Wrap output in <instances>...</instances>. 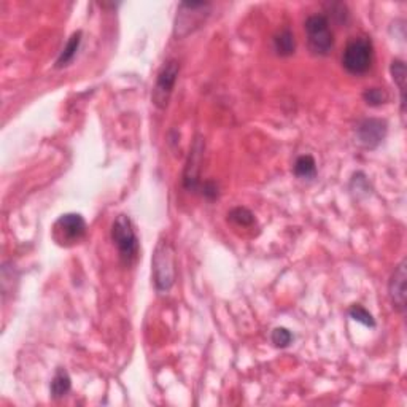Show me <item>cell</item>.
Segmentation results:
<instances>
[{"instance_id":"obj_1","label":"cell","mask_w":407,"mask_h":407,"mask_svg":"<svg viewBox=\"0 0 407 407\" xmlns=\"http://www.w3.org/2000/svg\"><path fill=\"white\" fill-rule=\"evenodd\" d=\"M175 251L167 240L161 239L151 258V277L158 293H167L175 283Z\"/></svg>"},{"instance_id":"obj_2","label":"cell","mask_w":407,"mask_h":407,"mask_svg":"<svg viewBox=\"0 0 407 407\" xmlns=\"http://www.w3.org/2000/svg\"><path fill=\"white\" fill-rule=\"evenodd\" d=\"M112 240L119 251V258L124 266H131L139 256V239H137L134 224L131 218L121 213L112 224Z\"/></svg>"},{"instance_id":"obj_3","label":"cell","mask_w":407,"mask_h":407,"mask_svg":"<svg viewBox=\"0 0 407 407\" xmlns=\"http://www.w3.org/2000/svg\"><path fill=\"white\" fill-rule=\"evenodd\" d=\"M374 45L371 38L355 37L347 43L342 54V65L351 75H365L372 67Z\"/></svg>"},{"instance_id":"obj_4","label":"cell","mask_w":407,"mask_h":407,"mask_svg":"<svg viewBox=\"0 0 407 407\" xmlns=\"http://www.w3.org/2000/svg\"><path fill=\"white\" fill-rule=\"evenodd\" d=\"M304 29L309 49L317 56H328L334 48V35L329 29V21L323 15H312L306 19Z\"/></svg>"},{"instance_id":"obj_5","label":"cell","mask_w":407,"mask_h":407,"mask_svg":"<svg viewBox=\"0 0 407 407\" xmlns=\"http://www.w3.org/2000/svg\"><path fill=\"white\" fill-rule=\"evenodd\" d=\"M208 12H210V3L207 2H183L180 3L177 19H175L174 34L177 38H183L190 35L196 29L206 23Z\"/></svg>"},{"instance_id":"obj_6","label":"cell","mask_w":407,"mask_h":407,"mask_svg":"<svg viewBox=\"0 0 407 407\" xmlns=\"http://www.w3.org/2000/svg\"><path fill=\"white\" fill-rule=\"evenodd\" d=\"M86 235V222L80 213H65L53 226V239L60 247H74Z\"/></svg>"},{"instance_id":"obj_7","label":"cell","mask_w":407,"mask_h":407,"mask_svg":"<svg viewBox=\"0 0 407 407\" xmlns=\"http://www.w3.org/2000/svg\"><path fill=\"white\" fill-rule=\"evenodd\" d=\"M178 74H180V64L175 59L167 60V63L161 67V70H159V74L156 76V85L155 88H153V96H151V101L158 108L167 107L175 83H177Z\"/></svg>"},{"instance_id":"obj_8","label":"cell","mask_w":407,"mask_h":407,"mask_svg":"<svg viewBox=\"0 0 407 407\" xmlns=\"http://www.w3.org/2000/svg\"><path fill=\"white\" fill-rule=\"evenodd\" d=\"M388 124L387 121L377 119V118H367L363 119L361 123L356 126V140L361 147L372 150L382 144L385 137H387Z\"/></svg>"},{"instance_id":"obj_9","label":"cell","mask_w":407,"mask_h":407,"mask_svg":"<svg viewBox=\"0 0 407 407\" xmlns=\"http://www.w3.org/2000/svg\"><path fill=\"white\" fill-rule=\"evenodd\" d=\"M191 155L186 164L185 175H183V186L188 191H197L201 186L199 181V170H201V161H202V153H204V142L201 137H197L192 144Z\"/></svg>"},{"instance_id":"obj_10","label":"cell","mask_w":407,"mask_h":407,"mask_svg":"<svg viewBox=\"0 0 407 407\" xmlns=\"http://www.w3.org/2000/svg\"><path fill=\"white\" fill-rule=\"evenodd\" d=\"M388 294L392 304L399 313L406 312V260L396 266L388 283Z\"/></svg>"},{"instance_id":"obj_11","label":"cell","mask_w":407,"mask_h":407,"mask_svg":"<svg viewBox=\"0 0 407 407\" xmlns=\"http://www.w3.org/2000/svg\"><path fill=\"white\" fill-rule=\"evenodd\" d=\"M274 49L279 56L288 58L296 51V40L293 32H291L288 27L279 31L276 35H274Z\"/></svg>"},{"instance_id":"obj_12","label":"cell","mask_w":407,"mask_h":407,"mask_svg":"<svg viewBox=\"0 0 407 407\" xmlns=\"http://www.w3.org/2000/svg\"><path fill=\"white\" fill-rule=\"evenodd\" d=\"M70 388H72V379H70L67 371L63 369V367H59L56 374H54L51 385H49L51 396L54 399L64 398V396L70 392Z\"/></svg>"},{"instance_id":"obj_13","label":"cell","mask_w":407,"mask_h":407,"mask_svg":"<svg viewBox=\"0 0 407 407\" xmlns=\"http://www.w3.org/2000/svg\"><path fill=\"white\" fill-rule=\"evenodd\" d=\"M80 43H81V31L74 32L72 37L69 38V42L65 43L63 53L59 54V58L56 60V69L67 67V65L72 63L76 56V53H78Z\"/></svg>"},{"instance_id":"obj_14","label":"cell","mask_w":407,"mask_h":407,"mask_svg":"<svg viewBox=\"0 0 407 407\" xmlns=\"http://www.w3.org/2000/svg\"><path fill=\"white\" fill-rule=\"evenodd\" d=\"M390 72H392V78L394 81V85L398 86L399 94H401V110L406 108V64L404 60L401 59H394L392 63V67H390Z\"/></svg>"},{"instance_id":"obj_15","label":"cell","mask_w":407,"mask_h":407,"mask_svg":"<svg viewBox=\"0 0 407 407\" xmlns=\"http://www.w3.org/2000/svg\"><path fill=\"white\" fill-rule=\"evenodd\" d=\"M294 175L302 180H312L317 175V163L310 155H302L294 163Z\"/></svg>"},{"instance_id":"obj_16","label":"cell","mask_w":407,"mask_h":407,"mask_svg":"<svg viewBox=\"0 0 407 407\" xmlns=\"http://www.w3.org/2000/svg\"><path fill=\"white\" fill-rule=\"evenodd\" d=\"M228 218L231 222L242 228H251L255 224V215L245 207H235L228 213Z\"/></svg>"},{"instance_id":"obj_17","label":"cell","mask_w":407,"mask_h":407,"mask_svg":"<svg viewBox=\"0 0 407 407\" xmlns=\"http://www.w3.org/2000/svg\"><path fill=\"white\" fill-rule=\"evenodd\" d=\"M363 99H365L367 106L381 107L383 103L388 102V92L382 90V88H367V90L363 92Z\"/></svg>"},{"instance_id":"obj_18","label":"cell","mask_w":407,"mask_h":407,"mask_svg":"<svg viewBox=\"0 0 407 407\" xmlns=\"http://www.w3.org/2000/svg\"><path fill=\"white\" fill-rule=\"evenodd\" d=\"M349 315L351 320L358 322L361 324H365V326H369V328H376V320H374L372 313L369 310H366L365 307L360 306V304H355L351 306L349 309Z\"/></svg>"},{"instance_id":"obj_19","label":"cell","mask_w":407,"mask_h":407,"mask_svg":"<svg viewBox=\"0 0 407 407\" xmlns=\"http://www.w3.org/2000/svg\"><path fill=\"white\" fill-rule=\"evenodd\" d=\"M294 335L293 333L290 331V329L280 326V328H276L271 334V340L272 344L276 345L277 349H287L291 345V342H293Z\"/></svg>"},{"instance_id":"obj_20","label":"cell","mask_w":407,"mask_h":407,"mask_svg":"<svg viewBox=\"0 0 407 407\" xmlns=\"http://www.w3.org/2000/svg\"><path fill=\"white\" fill-rule=\"evenodd\" d=\"M202 194H204V197H207L208 201L217 199V197H218V186H217L215 181H212V180L206 181V183L202 185Z\"/></svg>"}]
</instances>
